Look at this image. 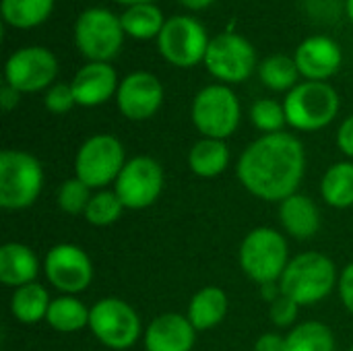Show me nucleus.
I'll use <instances>...</instances> for the list:
<instances>
[{
	"mask_svg": "<svg viewBox=\"0 0 353 351\" xmlns=\"http://www.w3.org/2000/svg\"><path fill=\"white\" fill-rule=\"evenodd\" d=\"M306 170L304 145L290 132L263 134L238 161V180L263 201H285L296 194Z\"/></svg>",
	"mask_w": 353,
	"mask_h": 351,
	"instance_id": "1",
	"label": "nucleus"
},
{
	"mask_svg": "<svg viewBox=\"0 0 353 351\" xmlns=\"http://www.w3.org/2000/svg\"><path fill=\"white\" fill-rule=\"evenodd\" d=\"M337 281L335 263L321 252H304L292 259L279 279L281 294L298 306H310L325 300Z\"/></svg>",
	"mask_w": 353,
	"mask_h": 351,
	"instance_id": "2",
	"label": "nucleus"
},
{
	"mask_svg": "<svg viewBox=\"0 0 353 351\" xmlns=\"http://www.w3.org/2000/svg\"><path fill=\"white\" fill-rule=\"evenodd\" d=\"M43 186V168L27 151L6 149L0 153V207L21 211L31 207Z\"/></svg>",
	"mask_w": 353,
	"mask_h": 351,
	"instance_id": "3",
	"label": "nucleus"
},
{
	"mask_svg": "<svg viewBox=\"0 0 353 351\" xmlns=\"http://www.w3.org/2000/svg\"><path fill=\"white\" fill-rule=\"evenodd\" d=\"M288 124L310 132L331 124L339 112L337 91L323 81H306L296 85L283 101Z\"/></svg>",
	"mask_w": 353,
	"mask_h": 351,
	"instance_id": "4",
	"label": "nucleus"
},
{
	"mask_svg": "<svg viewBox=\"0 0 353 351\" xmlns=\"http://www.w3.org/2000/svg\"><path fill=\"white\" fill-rule=\"evenodd\" d=\"M288 263V242L277 230L256 228L242 240L240 267L259 285L277 283Z\"/></svg>",
	"mask_w": 353,
	"mask_h": 351,
	"instance_id": "5",
	"label": "nucleus"
},
{
	"mask_svg": "<svg viewBox=\"0 0 353 351\" xmlns=\"http://www.w3.org/2000/svg\"><path fill=\"white\" fill-rule=\"evenodd\" d=\"M124 39V27L120 17L108 8H87L79 14L74 23V43L83 56L91 62L112 60Z\"/></svg>",
	"mask_w": 353,
	"mask_h": 351,
	"instance_id": "6",
	"label": "nucleus"
},
{
	"mask_svg": "<svg viewBox=\"0 0 353 351\" xmlns=\"http://www.w3.org/2000/svg\"><path fill=\"white\" fill-rule=\"evenodd\" d=\"M192 124L207 139L225 141L240 124V101L225 85H209L201 89L192 101Z\"/></svg>",
	"mask_w": 353,
	"mask_h": 351,
	"instance_id": "7",
	"label": "nucleus"
},
{
	"mask_svg": "<svg viewBox=\"0 0 353 351\" xmlns=\"http://www.w3.org/2000/svg\"><path fill=\"white\" fill-rule=\"evenodd\" d=\"M124 166L122 143L112 134H93L77 151L74 176L89 188H103L118 180Z\"/></svg>",
	"mask_w": 353,
	"mask_h": 351,
	"instance_id": "8",
	"label": "nucleus"
},
{
	"mask_svg": "<svg viewBox=\"0 0 353 351\" xmlns=\"http://www.w3.org/2000/svg\"><path fill=\"white\" fill-rule=\"evenodd\" d=\"M89 329L101 345L116 351L132 348L143 333L137 310L120 298H103L91 306Z\"/></svg>",
	"mask_w": 353,
	"mask_h": 351,
	"instance_id": "9",
	"label": "nucleus"
},
{
	"mask_svg": "<svg viewBox=\"0 0 353 351\" xmlns=\"http://www.w3.org/2000/svg\"><path fill=\"white\" fill-rule=\"evenodd\" d=\"M209 37L205 27L186 14H178L165 21L159 37L157 48L159 54L174 66L190 68L196 66L201 60L205 62V54L209 48Z\"/></svg>",
	"mask_w": 353,
	"mask_h": 351,
	"instance_id": "10",
	"label": "nucleus"
},
{
	"mask_svg": "<svg viewBox=\"0 0 353 351\" xmlns=\"http://www.w3.org/2000/svg\"><path fill=\"white\" fill-rule=\"evenodd\" d=\"M256 64V52L252 43L238 33H221L209 41L205 54L207 70L223 83L246 81Z\"/></svg>",
	"mask_w": 353,
	"mask_h": 351,
	"instance_id": "11",
	"label": "nucleus"
},
{
	"mask_svg": "<svg viewBox=\"0 0 353 351\" xmlns=\"http://www.w3.org/2000/svg\"><path fill=\"white\" fill-rule=\"evenodd\" d=\"M163 190V168L157 159L139 155L126 161L118 180L116 194L120 197L124 209H147L151 207Z\"/></svg>",
	"mask_w": 353,
	"mask_h": 351,
	"instance_id": "12",
	"label": "nucleus"
},
{
	"mask_svg": "<svg viewBox=\"0 0 353 351\" xmlns=\"http://www.w3.org/2000/svg\"><path fill=\"white\" fill-rule=\"evenodd\" d=\"M43 273L64 296H77L91 285L93 263L81 246L56 244L43 259Z\"/></svg>",
	"mask_w": 353,
	"mask_h": 351,
	"instance_id": "13",
	"label": "nucleus"
},
{
	"mask_svg": "<svg viewBox=\"0 0 353 351\" xmlns=\"http://www.w3.org/2000/svg\"><path fill=\"white\" fill-rule=\"evenodd\" d=\"M58 74L56 56L41 46H27L10 54L4 66L6 83L19 93H35L50 89Z\"/></svg>",
	"mask_w": 353,
	"mask_h": 351,
	"instance_id": "14",
	"label": "nucleus"
},
{
	"mask_svg": "<svg viewBox=\"0 0 353 351\" xmlns=\"http://www.w3.org/2000/svg\"><path fill=\"white\" fill-rule=\"evenodd\" d=\"M116 101L120 112L134 122L149 120L163 103L161 81L145 70L130 72L118 87Z\"/></svg>",
	"mask_w": 353,
	"mask_h": 351,
	"instance_id": "15",
	"label": "nucleus"
},
{
	"mask_svg": "<svg viewBox=\"0 0 353 351\" xmlns=\"http://www.w3.org/2000/svg\"><path fill=\"white\" fill-rule=\"evenodd\" d=\"M294 60L302 77H306L308 81L325 83L339 70L343 56L335 39L327 35H312L298 46Z\"/></svg>",
	"mask_w": 353,
	"mask_h": 351,
	"instance_id": "16",
	"label": "nucleus"
},
{
	"mask_svg": "<svg viewBox=\"0 0 353 351\" xmlns=\"http://www.w3.org/2000/svg\"><path fill=\"white\" fill-rule=\"evenodd\" d=\"M77 106L93 108L118 93V74L110 62H89L70 81Z\"/></svg>",
	"mask_w": 353,
	"mask_h": 351,
	"instance_id": "17",
	"label": "nucleus"
},
{
	"mask_svg": "<svg viewBox=\"0 0 353 351\" xmlns=\"http://www.w3.org/2000/svg\"><path fill=\"white\" fill-rule=\"evenodd\" d=\"M196 341V329L178 312H165L151 321L145 331L147 351H190Z\"/></svg>",
	"mask_w": 353,
	"mask_h": 351,
	"instance_id": "18",
	"label": "nucleus"
},
{
	"mask_svg": "<svg viewBox=\"0 0 353 351\" xmlns=\"http://www.w3.org/2000/svg\"><path fill=\"white\" fill-rule=\"evenodd\" d=\"M39 273L35 252L21 242H8L0 248V281L6 288H23L33 283Z\"/></svg>",
	"mask_w": 353,
	"mask_h": 351,
	"instance_id": "19",
	"label": "nucleus"
},
{
	"mask_svg": "<svg viewBox=\"0 0 353 351\" xmlns=\"http://www.w3.org/2000/svg\"><path fill=\"white\" fill-rule=\"evenodd\" d=\"M279 221H281L283 230L298 240L312 238L321 225V217H319V209H316L314 201L300 192L281 201Z\"/></svg>",
	"mask_w": 353,
	"mask_h": 351,
	"instance_id": "20",
	"label": "nucleus"
},
{
	"mask_svg": "<svg viewBox=\"0 0 353 351\" xmlns=\"http://www.w3.org/2000/svg\"><path fill=\"white\" fill-rule=\"evenodd\" d=\"M228 310H230L228 294L221 288L209 285V288L199 290L192 296L186 317L199 333V331H207V329L217 327L225 319Z\"/></svg>",
	"mask_w": 353,
	"mask_h": 351,
	"instance_id": "21",
	"label": "nucleus"
},
{
	"mask_svg": "<svg viewBox=\"0 0 353 351\" xmlns=\"http://www.w3.org/2000/svg\"><path fill=\"white\" fill-rule=\"evenodd\" d=\"M188 166L192 174L201 178H215L223 174L230 166V149L225 141L203 137L192 145L188 153Z\"/></svg>",
	"mask_w": 353,
	"mask_h": 351,
	"instance_id": "22",
	"label": "nucleus"
},
{
	"mask_svg": "<svg viewBox=\"0 0 353 351\" xmlns=\"http://www.w3.org/2000/svg\"><path fill=\"white\" fill-rule=\"evenodd\" d=\"M50 304L52 298L48 290L41 283L33 281L14 290L10 298V312L23 325H37L39 321H46Z\"/></svg>",
	"mask_w": 353,
	"mask_h": 351,
	"instance_id": "23",
	"label": "nucleus"
},
{
	"mask_svg": "<svg viewBox=\"0 0 353 351\" xmlns=\"http://www.w3.org/2000/svg\"><path fill=\"white\" fill-rule=\"evenodd\" d=\"M91 308H87L77 296L54 298L46 317V323L58 333H77L89 327Z\"/></svg>",
	"mask_w": 353,
	"mask_h": 351,
	"instance_id": "24",
	"label": "nucleus"
},
{
	"mask_svg": "<svg viewBox=\"0 0 353 351\" xmlns=\"http://www.w3.org/2000/svg\"><path fill=\"white\" fill-rule=\"evenodd\" d=\"M321 194L327 205L347 209L353 205V163L339 161L331 166L321 182Z\"/></svg>",
	"mask_w": 353,
	"mask_h": 351,
	"instance_id": "25",
	"label": "nucleus"
},
{
	"mask_svg": "<svg viewBox=\"0 0 353 351\" xmlns=\"http://www.w3.org/2000/svg\"><path fill=\"white\" fill-rule=\"evenodd\" d=\"M124 33L137 37V39H151V37H159L165 21L161 10L151 2V4H134L128 6L124 10V14L120 17Z\"/></svg>",
	"mask_w": 353,
	"mask_h": 351,
	"instance_id": "26",
	"label": "nucleus"
},
{
	"mask_svg": "<svg viewBox=\"0 0 353 351\" xmlns=\"http://www.w3.org/2000/svg\"><path fill=\"white\" fill-rule=\"evenodd\" d=\"M54 8V0H2V17L17 29L41 25Z\"/></svg>",
	"mask_w": 353,
	"mask_h": 351,
	"instance_id": "27",
	"label": "nucleus"
},
{
	"mask_svg": "<svg viewBox=\"0 0 353 351\" xmlns=\"http://www.w3.org/2000/svg\"><path fill=\"white\" fill-rule=\"evenodd\" d=\"M285 351H335V339L327 325L308 321L288 333Z\"/></svg>",
	"mask_w": 353,
	"mask_h": 351,
	"instance_id": "28",
	"label": "nucleus"
},
{
	"mask_svg": "<svg viewBox=\"0 0 353 351\" xmlns=\"http://www.w3.org/2000/svg\"><path fill=\"white\" fill-rule=\"evenodd\" d=\"M259 74H261V81L273 89V91H292L298 83V64L294 58L285 56V54H275V56H269L261 68H259Z\"/></svg>",
	"mask_w": 353,
	"mask_h": 351,
	"instance_id": "29",
	"label": "nucleus"
},
{
	"mask_svg": "<svg viewBox=\"0 0 353 351\" xmlns=\"http://www.w3.org/2000/svg\"><path fill=\"white\" fill-rule=\"evenodd\" d=\"M122 211H124V205L120 197L116 194V190H99L91 197L83 217L91 225L105 228V225L116 223L122 217Z\"/></svg>",
	"mask_w": 353,
	"mask_h": 351,
	"instance_id": "30",
	"label": "nucleus"
},
{
	"mask_svg": "<svg viewBox=\"0 0 353 351\" xmlns=\"http://www.w3.org/2000/svg\"><path fill=\"white\" fill-rule=\"evenodd\" d=\"M91 197H93L91 188L74 176L60 184L56 201H58L60 211H64L68 215H85Z\"/></svg>",
	"mask_w": 353,
	"mask_h": 351,
	"instance_id": "31",
	"label": "nucleus"
},
{
	"mask_svg": "<svg viewBox=\"0 0 353 351\" xmlns=\"http://www.w3.org/2000/svg\"><path fill=\"white\" fill-rule=\"evenodd\" d=\"M250 120L265 134L283 132L281 128L288 124L285 110L275 99H259V101H254V106L250 108Z\"/></svg>",
	"mask_w": 353,
	"mask_h": 351,
	"instance_id": "32",
	"label": "nucleus"
},
{
	"mask_svg": "<svg viewBox=\"0 0 353 351\" xmlns=\"http://www.w3.org/2000/svg\"><path fill=\"white\" fill-rule=\"evenodd\" d=\"M43 103H46V110L52 112V114H66L77 106V99H74V93H72L70 85L58 83V85H52L46 91Z\"/></svg>",
	"mask_w": 353,
	"mask_h": 351,
	"instance_id": "33",
	"label": "nucleus"
},
{
	"mask_svg": "<svg viewBox=\"0 0 353 351\" xmlns=\"http://www.w3.org/2000/svg\"><path fill=\"white\" fill-rule=\"evenodd\" d=\"M298 304L294 302V300H290L288 296H279L277 300H273L271 302V321H273V325L275 327H290L294 321H296V317H298Z\"/></svg>",
	"mask_w": 353,
	"mask_h": 351,
	"instance_id": "34",
	"label": "nucleus"
},
{
	"mask_svg": "<svg viewBox=\"0 0 353 351\" xmlns=\"http://www.w3.org/2000/svg\"><path fill=\"white\" fill-rule=\"evenodd\" d=\"M339 296L343 306L353 314V263L339 277Z\"/></svg>",
	"mask_w": 353,
	"mask_h": 351,
	"instance_id": "35",
	"label": "nucleus"
},
{
	"mask_svg": "<svg viewBox=\"0 0 353 351\" xmlns=\"http://www.w3.org/2000/svg\"><path fill=\"white\" fill-rule=\"evenodd\" d=\"M337 145H339L341 153H345L347 157H353V114L339 126Z\"/></svg>",
	"mask_w": 353,
	"mask_h": 351,
	"instance_id": "36",
	"label": "nucleus"
},
{
	"mask_svg": "<svg viewBox=\"0 0 353 351\" xmlns=\"http://www.w3.org/2000/svg\"><path fill=\"white\" fill-rule=\"evenodd\" d=\"M254 351H285V337L277 333H263L254 343Z\"/></svg>",
	"mask_w": 353,
	"mask_h": 351,
	"instance_id": "37",
	"label": "nucleus"
},
{
	"mask_svg": "<svg viewBox=\"0 0 353 351\" xmlns=\"http://www.w3.org/2000/svg\"><path fill=\"white\" fill-rule=\"evenodd\" d=\"M19 95H21V93H19L17 89H12L8 83H4L2 89H0V106H2V110H4V112H10L12 108H17Z\"/></svg>",
	"mask_w": 353,
	"mask_h": 351,
	"instance_id": "38",
	"label": "nucleus"
},
{
	"mask_svg": "<svg viewBox=\"0 0 353 351\" xmlns=\"http://www.w3.org/2000/svg\"><path fill=\"white\" fill-rule=\"evenodd\" d=\"M178 2H182V4L188 6V8H205V6H209L213 0H178Z\"/></svg>",
	"mask_w": 353,
	"mask_h": 351,
	"instance_id": "39",
	"label": "nucleus"
},
{
	"mask_svg": "<svg viewBox=\"0 0 353 351\" xmlns=\"http://www.w3.org/2000/svg\"><path fill=\"white\" fill-rule=\"evenodd\" d=\"M118 4H126V6H134V4H151L153 0H116Z\"/></svg>",
	"mask_w": 353,
	"mask_h": 351,
	"instance_id": "40",
	"label": "nucleus"
},
{
	"mask_svg": "<svg viewBox=\"0 0 353 351\" xmlns=\"http://www.w3.org/2000/svg\"><path fill=\"white\" fill-rule=\"evenodd\" d=\"M347 14H350V19H352L353 23V0H347Z\"/></svg>",
	"mask_w": 353,
	"mask_h": 351,
	"instance_id": "41",
	"label": "nucleus"
},
{
	"mask_svg": "<svg viewBox=\"0 0 353 351\" xmlns=\"http://www.w3.org/2000/svg\"><path fill=\"white\" fill-rule=\"evenodd\" d=\"M350 351H353V348H352V350H350Z\"/></svg>",
	"mask_w": 353,
	"mask_h": 351,
	"instance_id": "42",
	"label": "nucleus"
}]
</instances>
